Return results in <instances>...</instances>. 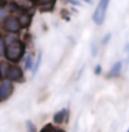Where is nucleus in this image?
Returning <instances> with one entry per match:
<instances>
[{"mask_svg": "<svg viewBox=\"0 0 129 132\" xmlns=\"http://www.w3.org/2000/svg\"><path fill=\"white\" fill-rule=\"evenodd\" d=\"M30 22H32V15L30 14H26V12L21 14V16H19L21 28H28L29 25H30Z\"/></svg>", "mask_w": 129, "mask_h": 132, "instance_id": "nucleus-7", "label": "nucleus"}, {"mask_svg": "<svg viewBox=\"0 0 129 132\" xmlns=\"http://www.w3.org/2000/svg\"><path fill=\"white\" fill-rule=\"evenodd\" d=\"M26 127H28V132H36V127L30 121H26Z\"/></svg>", "mask_w": 129, "mask_h": 132, "instance_id": "nucleus-12", "label": "nucleus"}, {"mask_svg": "<svg viewBox=\"0 0 129 132\" xmlns=\"http://www.w3.org/2000/svg\"><path fill=\"white\" fill-rule=\"evenodd\" d=\"M0 101H2V96H0Z\"/></svg>", "mask_w": 129, "mask_h": 132, "instance_id": "nucleus-21", "label": "nucleus"}, {"mask_svg": "<svg viewBox=\"0 0 129 132\" xmlns=\"http://www.w3.org/2000/svg\"><path fill=\"white\" fill-rule=\"evenodd\" d=\"M128 132H129V128H128Z\"/></svg>", "mask_w": 129, "mask_h": 132, "instance_id": "nucleus-22", "label": "nucleus"}, {"mask_svg": "<svg viewBox=\"0 0 129 132\" xmlns=\"http://www.w3.org/2000/svg\"><path fill=\"white\" fill-rule=\"evenodd\" d=\"M6 77L10 81H23V72L18 66H8L6 72Z\"/></svg>", "mask_w": 129, "mask_h": 132, "instance_id": "nucleus-4", "label": "nucleus"}, {"mask_svg": "<svg viewBox=\"0 0 129 132\" xmlns=\"http://www.w3.org/2000/svg\"><path fill=\"white\" fill-rule=\"evenodd\" d=\"M23 54H25V43L21 41L19 39L14 43L6 45V50H4V55H6L7 61L11 62H18L23 56Z\"/></svg>", "mask_w": 129, "mask_h": 132, "instance_id": "nucleus-1", "label": "nucleus"}, {"mask_svg": "<svg viewBox=\"0 0 129 132\" xmlns=\"http://www.w3.org/2000/svg\"><path fill=\"white\" fill-rule=\"evenodd\" d=\"M29 2H32V3H33V2H36V0H29Z\"/></svg>", "mask_w": 129, "mask_h": 132, "instance_id": "nucleus-20", "label": "nucleus"}, {"mask_svg": "<svg viewBox=\"0 0 129 132\" xmlns=\"http://www.w3.org/2000/svg\"><path fill=\"white\" fill-rule=\"evenodd\" d=\"M110 39H111V33H107V35H106L105 37H103V40H102V44H103V45H106V44L110 41Z\"/></svg>", "mask_w": 129, "mask_h": 132, "instance_id": "nucleus-13", "label": "nucleus"}, {"mask_svg": "<svg viewBox=\"0 0 129 132\" xmlns=\"http://www.w3.org/2000/svg\"><path fill=\"white\" fill-rule=\"evenodd\" d=\"M109 4H110V0H99L98 6H96V8H95V12L92 15L93 22L96 23L98 26H100V25H103V22H105Z\"/></svg>", "mask_w": 129, "mask_h": 132, "instance_id": "nucleus-2", "label": "nucleus"}, {"mask_svg": "<svg viewBox=\"0 0 129 132\" xmlns=\"http://www.w3.org/2000/svg\"><path fill=\"white\" fill-rule=\"evenodd\" d=\"M40 63H41V52H39V55H37V59H36V62H35V66H33V74H36L37 73V70H39V68H40Z\"/></svg>", "mask_w": 129, "mask_h": 132, "instance_id": "nucleus-10", "label": "nucleus"}, {"mask_svg": "<svg viewBox=\"0 0 129 132\" xmlns=\"http://www.w3.org/2000/svg\"><path fill=\"white\" fill-rule=\"evenodd\" d=\"M100 72H102V66L96 65V68H95V74H100Z\"/></svg>", "mask_w": 129, "mask_h": 132, "instance_id": "nucleus-16", "label": "nucleus"}, {"mask_svg": "<svg viewBox=\"0 0 129 132\" xmlns=\"http://www.w3.org/2000/svg\"><path fill=\"white\" fill-rule=\"evenodd\" d=\"M4 16H7V11H6V10H3V8L0 7V19L4 18Z\"/></svg>", "mask_w": 129, "mask_h": 132, "instance_id": "nucleus-15", "label": "nucleus"}, {"mask_svg": "<svg viewBox=\"0 0 129 132\" xmlns=\"http://www.w3.org/2000/svg\"><path fill=\"white\" fill-rule=\"evenodd\" d=\"M11 94H12V84L10 82V80L3 81L2 85H0V96H2V99L8 98Z\"/></svg>", "mask_w": 129, "mask_h": 132, "instance_id": "nucleus-5", "label": "nucleus"}, {"mask_svg": "<svg viewBox=\"0 0 129 132\" xmlns=\"http://www.w3.org/2000/svg\"><path fill=\"white\" fill-rule=\"evenodd\" d=\"M98 55V48H96V44H92V56H96Z\"/></svg>", "mask_w": 129, "mask_h": 132, "instance_id": "nucleus-14", "label": "nucleus"}, {"mask_svg": "<svg viewBox=\"0 0 129 132\" xmlns=\"http://www.w3.org/2000/svg\"><path fill=\"white\" fill-rule=\"evenodd\" d=\"M3 29L8 33H18L21 30L19 18H16L14 15H7L3 21Z\"/></svg>", "mask_w": 129, "mask_h": 132, "instance_id": "nucleus-3", "label": "nucleus"}, {"mask_svg": "<svg viewBox=\"0 0 129 132\" xmlns=\"http://www.w3.org/2000/svg\"><path fill=\"white\" fill-rule=\"evenodd\" d=\"M121 70H122V62H121V61H119V62H115V63L113 65V68L110 69L109 76H110V77L118 76V74L121 73Z\"/></svg>", "mask_w": 129, "mask_h": 132, "instance_id": "nucleus-8", "label": "nucleus"}, {"mask_svg": "<svg viewBox=\"0 0 129 132\" xmlns=\"http://www.w3.org/2000/svg\"><path fill=\"white\" fill-rule=\"evenodd\" d=\"M67 117H69V110L62 109V110L58 111V113L54 114V122L55 124H63V122L67 121Z\"/></svg>", "mask_w": 129, "mask_h": 132, "instance_id": "nucleus-6", "label": "nucleus"}, {"mask_svg": "<svg viewBox=\"0 0 129 132\" xmlns=\"http://www.w3.org/2000/svg\"><path fill=\"white\" fill-rule=\"evenodd\" d=\"M84 2H87V3H89V4H91V3L93 2V0H84Z\"/></svg>", "mask_w": 129, "mask_h": 132, "instance_id": "nucleus-19", "label": "nucleus"}, {"mask_svg": "<svg viewBox=\"0 0 129 132\" xmlns=\"http://www.w3.org/2000/svg\"><path fill=\"white\" fill-rule=\"evenodd\" d=\"M55 0H39L40 4H48V3H54Z\"/></svg>", "mask_w": 129, "mask_h": 132, "instance_id": "nucleus-17", "label": "nucleus"}, {"mask_svg": "<svg viewBox=\"0 0 129 132\" xmlns=\"http://www.w3.org/2000/svg\"><path fill=\"white\" fill-rule=\"evenodd\" d=\"M70 4H74V6H81V3L77 2V0H70Z\"/></svg>", "mask_w": 129, "mask_h": 132, "instance_id": "nucleus-18", "label": "nucleus"}, {"mask_svg": "<svg viewBox=\"0 0 129 132\" xmlns=\"http://www.w3.org/2000/svg\"><path fill=\"white\" fill-rule=\"evenodd\" d=\"M54 7H55V2H54V3H48V4H41V6H40V11L41 12H49Z\"/></svg>", "mask_w": 129, "mask_h": 132, "instance_id": "nucleus-9", "label": "nucleus"}, {"mask_svg": "<svg viewBox=\"0 0 129 132\" xmlns=\"http://www.w3.org/2000/svg\"><path fill=\"white\" fill-rule=\"evenodd\" d=\"M32 66H33V56L29 55V56L26 58V63H25V68H26V69H32Z\"/></svg>", "mask_w": 129, "mask_h": 132, "instance_id": "nucleus-11", "label": "nucleus"}]
</instances>
